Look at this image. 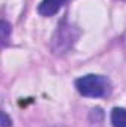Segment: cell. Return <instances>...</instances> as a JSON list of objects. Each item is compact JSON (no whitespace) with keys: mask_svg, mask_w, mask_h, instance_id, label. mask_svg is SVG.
<instances>
[{"mask_svg":"<svg viewBox=\"0 0 126 127\" xmlns=\"http://www.w3.org/2000/svg\"><path fill=\"white\" fill-rule=\"evenodd\" d=\"M76 89L82 96L86 97H101L108 95L110 92V81L104 75L88 74L76 80Z\"/></svg>","mask_w":126,"mask_h":127,"instance_id":"6da1fadb","label":"cell"},{"mask_svg":"<svg viewBox=\"0 0 126 127\" xmlns=\"http://www.w3.org/2000/svg\"><path fill=\"white\" fill-rule=\"evenodd\" d=\"M65 3V0H42L39 4V13L43 16H54Z\"/></svg>","mask_w":126,"mask_h":127,"instance_id":"7a4b0ae2","label":"cell"},{"mask_svg":"<svg viewBox=\"0 0 126 127\" xmlns=\"http://www.w3.org/2000/svg\"><path fill=\"white\" fill-rule=\"evenodd\" d=\"M111 123L114 127H126V109L114 108L111 111Z\"/></svg>","mask_w":126,"mask_h":127,"instance_id":"3957f363","label":"cell"},{"mask_svg":"<svg viewBox=\"0 0 126 127\" xmlns=\"http://www.w3.org/2000/svg\"><path fill=\"white\" fill-rule=\"evenodd\" d=\"M10 31V27H9V24L6 22V21H3L1 22V34H3V44L6 43V40H7V34Z\"/></svg>","mask_w":126,"mask_h":127,"instance_id":"277c9868","label":"cell"},{"mask_svg":"<svg viewBox=\"0 0 126 127\" xmlns=\"http://www.w3.org/2000/svg\"><path fill=\"white\" fill-rule=\"evenodd\" d=\"M1 118H3V120H1V127H10V123H12V121L9 120V117H7V114H6L4 111L1 112Z\"/></svg>","mask_w":126,"mask_h":127,"instance_id":"5b68a950","label":"cell"}]
</instances>
